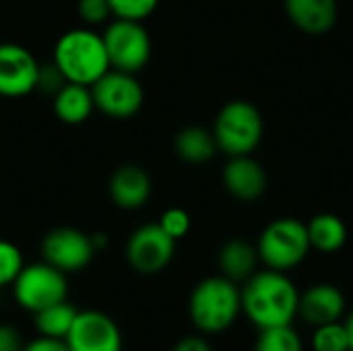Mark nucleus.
<instances>
[{
    "label": "nucleus",
    "mask_w": 353,
    "mask_h": 351,
    "mask_svg": "<svg viewBox=\"0 0 353 351\" xmlns=\"http://www.w3.org/2000/svg\"><path fill=\"white\" fill-rule=\"evenodd\" d=\"M52 62L60 68L68 83L87 87H91L112 68L101 33L89 27L64 31L54 46Z\"/></svg>",
    "instance_id": "obj_2"
},
{
    "label": "nucleus",
    "mask_w": 353,
    "mask_h": 351,
    "mask_svg": "<svg viewBox=\"0 0 353 351\" xmlns=\"http://www.w3.org/2000/svg\"><path fill=\"white\" fill-rule=\"evenodd\" d=\"M157 223H159V225L163 228V232H165L168 236H172L176 242H178L180 238H184V236L190 232V225H192L190 215H188L184 209H180V207H172V209L163 211Z\"/></svg>",
    "instance_id": "obj_26"
},
{
    "label": "nucleus",
    "mask_w": 353,
    "mask_h": 351,
    "mask_svg": "<svg viewBox=\"0 0 353 351\" xmlns=\"http://www.w3.org/2000/svg\"><path fill=\"white\" fill-rule=\"evenodd\" d=\"M254 351H304L300 335L292 329V325L261 329Z\"/></svg>",
    "instance_id": "obj_22"
},
{
    "label": "nucleus",
    "mask_w": 353,
    "mask_h": 351,
    "mask_svg": "<svg viewBox=\"0 0 353 351\" xmlns=\"http://www.w3.org/2000/svg\"><path fill=\"white\" fill-rule=\"evenodd\" d=\"M21 333L10 325H0V351H21L23 350Z\"/></svg>",
    "instance_id": "obj_30"
},
{
    "label": "nucleus",
    "mask_w": 353,
    "mask_h": 351,
    "mask_svg": "<svg viewBox=\"0 0 353 351\" xmlns=\"http://www.w3.org/2000/svg\"><path fill=\"white\" fill-rule=\"evenodd\" d=\"M345 312V296L333 283H316L300 294L298 317H302L308 325L321 327L329 323H337Z\"/></svg>",
    "instance_id": "obj_15"
},
{
    "label": "nucleus",
    "mask_w": 353,
    "mask_h": 351,
    "mask_svg": "<svg viewBox=\"0 0 353 351\" xmlns=\"http://www.w3.org/2000/svg\"><path fill=\"white\" fill-rule=\"evenodd\" d=\"M110 66L124 72H141L151 60V35L143 21L114 19L101 33Z\"/></svg>",
    "instance_id": "obj_7"
},
{
    "label": "nucleus",
    "mask_w": 353,
    "mask_h": 351,
    "mask_svg": "<svg viewBox=\"0 0 353 351\" xmlns=\"http://www.w3.org/2000/svg\"><path fill=\"white\" fill-rule=\"evenodd\" d=\"M95 110L114 120H128L137 116L145 101V91L132 72L110 68L91 85Z\"/></svg>",
    "instance_id": "obj_8"
},
{
    "label": "nucleus",
    "mask_w": 353,
    "mask_h": 351,
    "mask_svg": "<svg viewBox=\"0 0 353 351\" xmlns=\"http://www.w3.org/2000/svg\"><path fill=\"white\" fill-rule=\"evenodd\" d=\"M242 312L259 329L292 325L298 317L300 292L296 283L281 271L265 269L250 275L242 290Z\"/></svg>",
    "instance_id": "obj_1"
},
{
    "label": "nucleus",
    "mask_w": 353,
    "mask_h": 351,
    "mask_svg": "<svg viewBox=\"0 0 353 351\" xmlns=\"http://www.w3.org/2000/svg\"><path fill=\"white\" fill-rule=\"evenodd\" d=\"M64 341L70 351H122L118 325L99 310L79 312Z\"/></svg>",
    "instance_id": "obj_12"
},
{
    "label": "nucleus",
    "mask_w": 353,
    "mask_h": 351,
    "mask_svg": "<svg viewBox=\"0 0 353 351\" xmlns=\"http://www.w3.org/2000/svg\"><path fill=\"white\" fill-rule=\"evenodd\" d=\"M151 190H153L151 176L147 174L145 168L137 163H124L116 168L108 182V192L112 203L126 211L141 209L149 201Z\"/></svg>",
    "instance_id": "obj_14"
},
{
    "label": "nucleus",
    "mask_w": 353,
    "mask_h": 351,
    "mask_svg": "<svg viewBox=\"0 0 353 351\" xmlns=\"http://www.w3.org/2000/svg\"><path fill=\"white\" fill-rule=\"evenodd\" d=\"M77 314H79V310L64 300V302H58L54 306H48V308L35 312L33 321H35V329L39 335L54 337V339H66Z\"/></svg>",
    "instance_id": "obj_21"
},
{
    "label": "nucleus",
    "mask_w": 353,
    "mask_h": 351,
    "mask_svg": "<svg viewBox=\"0 0 353 351\" xmlns=\"http://www.w3.org/2000/svg\"><path fill=\"white\" fill-rule=\"evenodd\" d=\"M54 114L60 122L68 126H77L89 120L95 110L91 87L79 83H64L58 93H54L52 101Z\"/></svg>",
    "instance_id": "obj_17"
},
{
    "label": "nucleus",
    "mask_w": 353,
    "mask_h": 351,
    "mask_svg": "<svg viewBox=\"0 0 353 351\" xmlns=\"http://www.w3.org/2000/svg\"><path fill=\"white\" fill-rule=\"evenodd\" d=\"M310 250L306 223L296 217H279L271 221L256 244L259 261L265 263L267 269L281 273L302 265Z\"/></svg>",
    "instance_id": "obj_5"
},
{
    "label": "nucleus",
    "mask_w": 353,
    "mask_h": 351,
    "mask_svg": "<svg viewBox=\"0 0 353 351\" xmlns=\"http://www.w3.org/2000/svg\"><path fill=\"white\" fill-rule=\"evenodd\" d=\"M312 350L314 351H350V335L345 323H329L314 327L312 335Z\"/></svg>",
    "instance_id": "obj_23"
},
{
    "label": "nucleus",
    "mask_w": 353,
    "mask_h": 351,
    "mask_svg": "<svg viewBox=\"0 0 353 351\" xmlns=\"http://www.w3.org/2000/svg\"><path fill=\"white\" fill-rule=\"evenodd\" d=\"M174 151L186 163H205L213 159L219 149L213 130H207L203 126H186L176 134Z\"/></svg>",
    "instance_id": "obj_20"
},
{
    "label": "nucleus",
    "mask_w": 353,
    "mask_h": 351,
    "mask_svg": "<svg viewBox=\"0 0 353 351\" xmlns=\"http://www.w3.org/2000/svg\"><path fill=\"white\" fill-rule=\"evenodd\" d=\"M288 19L306 35L329 33L339 17L337 0H283Z\"/></svg>",
    "instance_id": "obj_16"
},
{
    "label": "nucleus",
    "mask_w": 353,
    "mask_h": 351,
    "mask_svg": "<svg viewBox=\"0 0 353 351\" xmlns=\"http://www.w3.org/2000/svg\"><path fill=\"white\" fill-rule=\"evenodd\" d=\"M242 310L240 288L223 275L199 281L188 300L192 325L209 335L228 331Z\"/></svg>",
    "instance_id": "obj_3"
},
{
    "label": "nucleus",
    "mask_w": 353,
    "mask_h": 351,
    "mask_svg": "<svg viewBox=\"0 0 353 351\" xmlns=\"http://www.w3.org/2000/svg\"><path fill=\"white\" fill-rule=\"evenodd\" d=\"M124 252L128 265L137 273L155 275L172 263L176 240L168 236L159 223H145L130 234Z\"/></svg>",
    "instance_id": "obj_9"
},
{
    "label": "nucleus",
    "mask_w": 353,
    "mask_h": 351,
    "mask_svg": "<svg viewBox=\"0 0 353 351\" xmlns=\"http://www.w3.org/2000/svg\"><path fill=\"white\" fill-rule=\"evenodd\" d=\"M259 252L248 240L234 238L228 240L217 254V265L223 277L232 279L234 283H244L250 275L256 273Z\"/></svg>",
    "instance_id": "obj_18"
},
{
    "label": "nucleus",
    "mask_w": 353,
    "mask_h": 351,
    "mask_svg": "<svg viewBox=\"0 0 353 351\" xmlns=\"http://www.w3.org/2000/svg\"><path fill=\"white\" fill-rule=\"evenodd\" d=\"M221 180L225 190L242 203L259 201L265 194L269 182L265 168L252 155L230 157L223 168Z\"/></svg>",
    "instance_id": "obj_13"
},
{
    "label": "nucleus",
    "mask_w": 353,
    "mask_h": 351,
    "mask_svg": "<svg viewBox=\"0 0 353 351\" xmlns=\"http://www.w3.org/2000/svg\"><path fill=\"white\" fill-rule=\"evenodd\" d=\"M39 62L25 46L2 41L0 43V95L25 97L35 91Z\"/></svg>",
    "instance_id": "obj_11"
},
{
    "label": "nucleus",
    "mask_w": 353,
    "mask_h": 351,
    "mask_svg": "<svg viewBox=\"0 0 353 351\" xmlns=\"http://www.w3.org/2000/svg\"><path fill=\"white\" fill-rule=\"evenodd\" d=\"M77 14L85 25H101L112 17L108 0H77Z\"/></svg>",
    "instance_id": "obj_27"
},
{
    "label": "nucleus",
    "mask_w": 353,
    "mask_h": 351,
    "mask_svg": "<svg viewBox=\"0 0 353 351\" xmlns=\"http://www.w3.org/2000/svg\"><path fill=\"white\" fill-rule=\"evenodd\" d=\"M345 327H347V335H350V351H353V312L350 314V319H347Z\"/></svg>",
    "instance_id": "obj_32"
},
{
    "label": "nucleus",
    "mask_w": 353,
    "mask_h": 351,
    "mask_svg": "<svg viewBox=\"0 0 353 351\" xmlns=\"http://www.w3.org/2000/svg\"><path fill=\"white\" fill-rule=\"evenodd\" d=\"M68 83L64 79V74L60 72V68L50 62V64H39V70H37V85H35V91H41V93H58L60 87Z\"/></svg>",
    "instance_id": "obj_28"
},
{
    "label": "nucleus",
    "mask_w": 353,
    "mask_h": 351,
    "mask_svg": "<svg viewBox=\"0 0 353 351\" xmlns=\"http://www.w3.org/2000/svg\"><path fill=\"white\" fill-rule=\"evenodd\" d=\"M21 351H70L64 339H54V337H43L39 335L37 339L29 341L23 345Z\"/></svg>",
    "instance_id": "obj_29"
},
{
    "label": "nucleus",
    "mask_w": 353,
    "mask_h": 351,
    "mask_svg": "<svg viewBox=\"0 0 353 351\" xmlns=\"http://www.w3.org/2000/svg\"><path fill=\"white\" fill-rule=\"evenodd\" d=\"M25 267L23 254L19 246H14L8 240H0V288L12 285L21 269Z\"/></svg>",
    "instance_id": "obj_24"
},
{
    "label": "nucleus",
    "mask_w": 353,
    "mask_h": 351,
    "mask_svg": "<svg viewBox=\"0 0 353 351\" xmlns=\"http://www.w3.org/2000/svg\"><path fill=\"white\" fill-rule=\"evenodd\" d=\"M95 254V246L89 234L77 228H54L41 240V257L62 273H74L85 269Z\"/></svg>",
    "instance_id": "obj_10"
},
{
    "label": "nucleus",
    "mask_w": 353,
    "mask_h": 351,
    "mask_svg": "<svg viewBox=\"0 0 353 351\" xmlns=\"http://www.w3.org/2000/svg\"><path fill=\"white\" fill-rule=\"evenodd\" d=\"M306 230H308L310 248H314L319 252H325V254L339 252L347 242V225L335 213H319V215H314L306 223Z\"/></svg>",
    "instance_id": "obj_19"
},
{
    "label": "nucleus",
    "mask_w": 353,
    "mask_h": 351,
    "mask_svg": "<svg viewBox=\"0 0 353 351\" xmlns=\"http://www.w3.org/2000/svg\"><path fill=\"white\" fill-rule=\"evenodd\" d=\"M265 134V122L259 108L246 99L228 101L215 118L213 137L217 149L228 157L252 155Z\"/></svg>",
    "instance_id": "obj_4"
},
{
    "label": "nucleus",
    "mask_w": 353,
    "mask_h": 351,
    "mask_svg": "<svg viewBox=\"0 0 353 351\" xmlns=\"http://www.w3.org/2000/svg\"><path fill=\"white\" fill-rule=\"evenodd\" d=\"M112 17L126 21H145L153 14L159 0H108Z\"/></svg>",
    "instance_id": "obj_25"
},
{
    "label": "nucleus",
    "mask_w": 353,
    "mask_h": 351,
    "mask_svg": "<svg viewBox=\"0 0 353 351\" xmlns=\"http://www.w3.org/2000/svg\"><path fill=\"white\" fill-rule=\"evenodd\" d=\"M12 294L21 308L35 314L48 306L64 302L68 296L66 273L52 267L50 263L25 265L12 281Z\"/></svg>",
    "instance_id": "obj_6"
},
{
    "label": "nucleus",
    "mask_w": 353,
    "mask_h": 351,
    "mask_svg": "<svg viewBox=\"0 0 353 351\" xmlns=\"http://www.w3.org/2000/svg\"><path fill=\"white\" fill-rule=\"evenodd\" d=\"M172 351H213V350H211V345H209L205 339H201V337H186V339L178 341Z\"/></svg>",
    "instance_id": "obj_31"
}]
</instances>
